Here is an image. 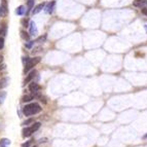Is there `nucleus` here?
<instances>
[{"mask_svg": "<svg viewBox=\"0 0 147 147\" xmlns=\"http://www.w3.org/2000/svg\"><path fill=\"white\" fill-rule=\"evenodd\" d=\"M16 13H17L18 16H23L25 13V7L23 6V5H21V6H19V7L17 8V10H16Z\"/></svg>", "mask_w": 147, "mask_h": 147, "instance_id": "nucleus-12", "label": "nucleus"}, {"mask_svg": "<svg viewBox=\"0 0 147 147\" xmlns=\"http://www.w3.org/2000/svg\"><path fill=\"white\" fill-rule=\"evenodd\" d=\"M33 4H34V0H29V1H28V11H30V10L32 9Z\"/></svg>", "mask_w": 147, "mask_h": 147, "instance_id": "nucleus-17", "label": "nucleus"}, {"mask_svg": "<svg viewBox=\"0 0 147 147\" xmlns=\"http://www.w3.org/2000/svg\"><path fill=\"white\" fill-rule=\"evenodd\" d=\"M45 6V3H40V4L36 5L34 7V9L32 10V13L33 15H36V13H38L39 11H41L42 9H43V7Z\"/></svg>", "mask_w": 147, "mask_h": 147, "instance_id": "nucleus-8", "label": "nucleus"}, {"mask_svg": "<svg viewBox=\"0 0 147 147\" xmlns=\"http://www.w3.org/2000/svg\"><path fill=\"white\" fill-rule=\"evenodd\" d=\"M8 145H10V140L7 138H2L0 139V147H7Z\"/></svg>", "mask_w": 147, "mask_h": 147, "instance_id": "nucleus-10", "label": "nucleus"}, {"mask_svg": "<svg viewBox=\"0 0 147 147\" xmlns=\"http://www.w3.org/2000/svg\"><path fill=\"white\" fill-rule=\"evenodd\" d=\"M146 30H147V27H146Z\"/></svg>", "mask_w": 147, "mask_h": 147, "instance_id": "nucleus-25", "label": "nucleus"}, {"mask_svg": "<svg viewBox=\"0 0 147 147\" xmlns=\"http://www.w3.org/2000/svg\"><path fill=\"white\" fill-rule=\"evenodd\" d=\"M36 73H37V72L35 71V70H33V71H31V72H30V73L27 75V77H26V78H25V80H24V84H29L30 81H31L32 79H33V78H34V77H35V75H36Z\"/></svg>", "mask_w": 147, "mask_h": 147, "instance_id": "nucleus-7", "label": "nucleus"}, {"mask_svg": "<svg viewBox=\"0 0 147 147\" xmlns=\"http://www.w3.org/2000/svg\"><path fill=\"white\" fill-rule=\"evenodd\" d=\"M41 109L42 108L40 107L39 104L31 103V104L26 105L23 108V113H24V115H26V116H31V115H34V114H37V113H39L40 111H41Z\"/></svg>", "mask_w": 147, "mask_h": 147, "instance_id": "nucleus-1", "label": "nucleus"}, {"mask_svg": "<svg viewBox=\"0 0 147 147\" xmlns=\"http://www.w3.org/2000/svg\"><path fill=\"white\" fill-rule=\"evenodd\" d=\"M142 13L147 17V7H143L142 8Z\"/></svg>", "mask_w": 147, "mask_h": 147, "instance_id": "nucleus-23", "label": "nucleus"}, {"mask_svg": "<svg viewBox=\"0 0 147 147\" xmlns=\"http://www.w3.org/2000/svg\"><path fill=\"white\" fill-rule=\"evenodd\" d=\"M5 97H6V92H0V105L4 102Z\"/></svg>", "mask_w": 147, "mask_h": 147, "instance_id": "nucleus-15", "label": "nucleus"}, {"mask_svg": "<svg viewBox=\"0 0 147 147\" xmlns=\"http://www.w3.org/2000/svg\"><path fill=\"white\" fill-rule=\"evenodd\" d=\"M3 47H4V38L1 37V38H0V49H2Z\"/></svg>", "mask_w": 147, "mask_h": 147, "instance_id": "nucleus-19", "label": "nucleus"}, {"mask_svg": "<svg viewBox=\"0 0 147 147\" xmlns=\"http://www.w3.org/2000/svg\"><path fill=\"white\" fill-rule=\"evenodd\" d=\"M31 100H33V96H30V95H26L24 96L22 98V102H30Z\"/></svg>", "mask_w": 147, "mask_h": 147, "instance_id": "nucleus-14", "label": "nucleus"}, {"mask_svg": "<svg viewBox=\"0 0 147 147\" xmlns=\"http://www.w3.org/2000/svg\"><path fill=\"white\" fill-rule=\"evenodd\" d=\"M144 138H147V134H146V135L144 136Z\"/></svg>", "mask_w": 147, "mask_h": 147, "instance_id": "nucleus-24", "label": "nucleus"}, {"mask_svg": "<svg viewBox=\"0 0 147 147\" xmlns=\"http://www.w3.org/2000/svg\"><path fill=\"white\" fill-rule=\"evenodd\" d=\"M7 1L6 0H3L1 4H0V17L3 18L7 15Z\"/></svg>", "mask_w": 147, "mask_h": 147, "instance_id": "nucleus-4", "label": "nucleus"}, {"mask_svg": "<svg viewBox=\"0 0 147 147\" xmlns=\"http://www.w3.org/2000/svg\"><path fill=\"white\" fill-rule=\"evenodd\" d=\"M45 38H47V35H44L43 37H42V36H40L39 38H38V39L36 40V42H41V41L43 42L44 40H45Z\"/></svg>", "mask_w": 147, "mask_h": 147, "instance_id": "nucleus-20", "label": "nucleus"}, {"mask_svg": "<svg viewBox=\"0 0 147 147\" xmlns=\"http://www.w3.org/2000/svg\"><path fill=\"white\" fill-rule=\"evenodd\" d=\"M134 5L137 7H144L145 5H147V0H135L134 1Z\"/></svg>", "mask_w": 147, "mask_h": 147, "instance_id": "nucleus-9", "label": "nucleus"}, {"mask_svg": "<svg viewBox=\"0 0 147 147\" xmlns=\"http://www.w3.org/2000/svg\"><path fill=\"white\" fill-rule=\"evenodd\" d=\"M33 121H34V120H33V118H30V119L26 120V121H25V123H23V125H29V123H33Z\"/></svg>", "mask_w": 147, "mask_h": 147, "instance_id": "nucleus-21", "label": "nucleus"}, {"mask_svg": "<svg viewBox=\"0 0 147 147\" xmlns=\"http://www.w3.org/2000/svg\"><path fill=\"white\" fill-rule=\"evenodd\" d=\"M22 24H23V26H24V27H29V26H28V20H23Z\"/></svg>", "mask_w": 147, "mask_h": 147, "instance_id": "nucleus-22", "label": "nucleus"}, {"mask_svg": "<svg viewBox=\"0 0 147 147\" xmlns=\"http://www.w3.org/2000/svg\"><path fill=\"white\" fill-rule=\"evenodd\" d=\"M7 82H8V78H4L2 80L0 81V88H4V86H7Z\"/></svg>", "mask_w": 147, "mask_h": 147, "instance_id": "nucleus-16", "label": "nucleus"}, {"mask_svg": "<svg viewBox=\"0 0 147 147\" xmlns=\"http://www.w3.org/2000/svg\"><path fill=\"white\" fill-rule=\"evenodd\" d=\"M41 58L40 57H35V58H32V59H28L26 64H25V68H24V73H27L29 72V70H31L33 67H35L37 64L39 63Z\"/></svg>", "mask_w": 147, "mask_h": 147, "instance_id": "nucleus-3", "label": "nucleus"}, {"mask_svg": "<svg viewBox=\"0 0 147 147\" xmlns=\"http://www.w3.org/2000/svg\"><path fill=\"white\" fill-rule=\"evenodd\" d=\"M40 125H41L40 123H33V125H32L31 127H25V129H23V131H22L23 137H24V138L30 137L33 133L36 132V131L39 129Z\"/></svg>", "mask_w": 147, "mask_h": 147, "instance_id": "nucleus-2", "label": "nucleus"}, {"mask_svg": "<svg viewBox=\"0 0 147 147\" xmlns=\"http://www.w3.org/2000/svg\"><path fill=\"white\" fill-rule=\"evenodd\" d=\"M55 5H56V2L55 1H52L51 3L47 4V13H53L55 9Z\"/></svg>", "mask_w": 147, "mask_h": 147, "instance_id": "nucleus-11", "label": "nucleus"}, {"mask_svg": "<svg viewBox=\"0 0 147 147\" xmlns=\"http://www.w3.org/2000/svg\"><path fill=\"white\" fill-rule=\"evenodd\" d=\"M21 37H22L23 39L24 40H29V38H30V34H28L27 32L26 31H24V30H22L21 31Z\"/></svg>", "mask_w": 147, "mask_h": 147, "instance_id": "nucleus-13", "label": "nucleus"}, {"mask_svg": "<svg viewBox=\"0 0 147 147\" xmlns=\"http://www.w3.org/2000/svg\"><path fill=\"white\" fill-rule=\"evenodd\" d=\"M32 141H33V140H30V141H27V142L23 143L22 147H30V145L32 144Z\"/></svg>", "mask_w": 147, "mask_h": 147, "instance_id": "nucleus-18", "label": "nucleus"}, {"mask_svg": "<svg viewBox=\"0 0 147 147\" xmlns=\"http://www.w3.org/2000/svg\"><path fill=\"white\" fill-rule=\"evenodd\" d=\"M29 28H30V35H32V36H35V35H37L38 31H37L36 24H35L34 22H30Z\"/></svg>", "mask_w": 147, "mask_h": 147, "instance_id": "nucleus-6", "label": "nucleus"}, {"mask_svg": "<svg viewBox=\"0 0 147 147\" xmlns=\"http://www.w3.org/2000/svg\"><path fill=\"white\" fill-rule=\"evenodd\" d=\"M39 90H40V86L38 84H36V82H31V84H29V91L32 92L33 94L38 93Z\"/></svg>", "mask_w": 147, "mask_h": 147, "instance_id": "nucleus-5", "label": "nucleus"}]
</instances>
